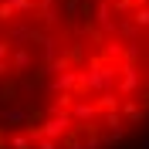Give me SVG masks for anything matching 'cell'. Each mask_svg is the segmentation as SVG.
Listing matches in <instances>:
<instances>
[{"label": "cell", "mask_w": 149, "mask_h": 149, "mask_svg": "<svg viewBox=\"0 0 149 149\" xmlns=\"http://www.w3.org/2000/svg\"><path fill=\"white\" fill-rule=\"evenodd\" d=\"M149 129V0H0V149H129Z\"/></svg>", "instance_id": "6da1fadb"}]
</instances>
